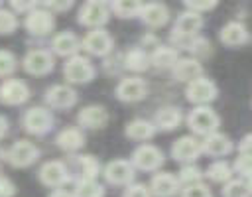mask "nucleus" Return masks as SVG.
<instances>
[{
	"mask_svg": "<svg viewBox=\"0 0 252 197\" xmlns=\"http://www.w3.org/2000/svg\"><path fill=\"white\" fill-rule=\"evenodd\" d=\"M55 142H57V146H59L61 150H65V152H77L79 148H83L85 136H83V132H81L79 128H65V130H61V132L57 134Z\"/></svg>",
	"mask_w": 252,
	"mask_h": 197,
	"instance_id": "obj_27",
	"label": "nucleus"
},
{
	"mask_svg": "<svg viewBox=\"0 0 252 197\" xmlns=\"http://www.w3.org/2000/svg\"><path fill=\"white\" fill-rule=\"evenodd\" d=\"M203 28V16L197 14V12H191V10H185L177 16L175 24H173V30H171V39L175 43H183L187 45V41L191 37H195V33Z\"/></svg>",
	"mask_w": 252,
	"mask_h": 197,
	"instance_id": "obj_1",
	"label": "nucleus"
},
{
	"mask_svg": "<svg viewBox=\"0 0 252 197\" xmlns=\"http://www.w3.org/2000/svg\"><path fill=\"white\" fill-rule=\"evenodd\" d=\"M201 179H203L201 169H199L197 165H191V164H189V165H183V167H181L179 177H177V183L183 185V187H187V185L201 183Z\"/></svg>",
	"mask_w": 252,
	"mask_h": 197,
	"instance_id": "obj_35",
	"label": "nucleus"
},
{
	"mask_svg": "<svg viewBox=\"0 0 252 197\" xmlns=\"http://www.w3.org/2000/svg\"><path fill=\"white\" fill-rule=\"evenodd\" d=\"M114 93L124 102H136V100H142L146 97L148 87H146V83L140 77H126V79L118 81Z\"/></svg>",
	"mask_w": 252,
	"mask_h": 197,
	"instance_id": "obj_12",
	"label": "nucleus"
},
{
	"mask_svg": "<svg viewBox=\"0 0 252 197\" xmlns=\"http://www.w3.org/2000/svg\"><path fill=\"white\" fill-rule=\"evenodd\" d=\"M232 167H230V164L228 162H224V160H217V162H213L209 167H207V171H205V175L211 179V181H215V183H226V181H230L232 179Z\"/></svg>",
	"mask_w": 252,
	"mask_h": 197,
	"instance_id": "obj_30",
	"label": "nucleus"
},
{
	"mask_svg": "<svg viewBox=\"0 0 252 197\" xmlns=\"http://www.w3.org/2000/svg\"><path fill=\"white\" fill-rule=\"evenodd\" d=\"M8 132V120L4 116H0V138H4Z\"/></svg>",
	"mask_w": 252,
	"mask_h": 197,
	"instance_id": "obj_47",
	"label": "nucleus"
},
{
	"mask_svg": "<svg viewBox=\"0 0 252 197\" xmlns=\"http://www.w3.org/2000/svg\"><path fill=\"white\" fill-rule=\"evenodd\" d=\"M43 6H45V10H47L49 14H53V12H63V10H69V8L73 6V2H71V0H69V2H45Z\"/></svg>",
	"mask_w": 252,
	"mask_h": 197,
	"instance_id": "obj_44",
	"label": "nucleus"
},
{
	"mask_svg": "<svg viewBox=\"0 0 252 197\" xmlns=\"http://www.w3.org/2000/svg\"><path fill=\"white\" fill-rule=\"evenodd\" d=\"M67 177H69V173H67V167H65L63 162L51 160V162H45L39 167V179L47 187H59L67 181Z\"/></svg>",
	"mask_w": 252,
	"mask_h": 197,
	"instance_id": "obj_17",
	"label": "nucleus"
},
{
	"mask_svg": "<svg viewBox=\"0 0 252 197\" xmlns=\"http://www.w3.org/2000/svg\"><path fill=\"white\" fill-rule=\"evenodd\" d=\"M77 122L83 126V128H104L106 122H108V112L104 106L100 104H89V106H83L77 114Z\"/></svg>",
	"mask_w": 252,
	"mask_h": 197,
	"instance_id": "obj_15",
	"label": "nucleus"
},
{
	"mask_svg": "<svg viewBox=\"0 0 252 197\" xmlns=\"http://www.w3.org/2000/svg\"><path fill=\"white\" fill-rule=\"evenodd\" d=\"M122 197H152V193H150L148 185H144V183H132V185H128L124 189V195Z\"/></svg>",
	"mask_w": 252,
	"mask_h": 197,
	"instance_id": "obj_41",
	"label": "nucleus"
},
{
	"mask_svg": "<svg viewBox=\"0 0 252 197\" xmlns=\"http://www.w3.org/2000/svg\"><path fill=\"white\" fill-rule=\"evenodd\" d=\"M108 10L114 12L118 18H134V16H140L142 4L136 0H114L108 4Z\"/></svg>",
	"mask_w": 252,
	"mask_h": 197,
	"instance_id": "obj_31",
	"label": "nucleus"
},
{
	"mask_svg": "<svg viewBox=\"0 0 252 197\" xmlns=\"http://www.w3.org/2000/svg\"><path fill=\"white\" fill-rule=\"evenodd\" d=\"M140 18L146 26L150 28H159L167 22L169 18V10L165 4H159V2H150V4H142V10H140Z\"/></svg>",
	"mask_w": 252,
	"mask_h": 197,
	"instance_id": "obj_22",
	"label": "nucleus"
},
{
	"mask_svg": "<svg viewBox=\"0 0 252 197\" xmlns=\"http://www.w3.org/2000/svg\"><path fill=\"white\" fill-rule=\"evenodd\" d=\"M112 45H114L112 37H110L108 32L102 30V28H98V30H91V32L81 39V47H85L89 53L98 55V57L110 53V51H112Z\"/></svg>",
	"mask_w": 252,
	"mask_h": 197,
	"instance_id": "obj_9",
	"label": "nucleus"
},
{
	"mask_svg": "<svg viewBox=\"0 0 252 197\" xmlns=\"http://www.w3.org/2000/svg\"><path fill=\"white\" fill-rule=\"evenodd\" d=\"M26 30L33 35H45L53 30V14L43 8H33L26 16Z\"/></svg>",
	"mask_w": 252,
	"mask_h": 197,
	"instance_id": "obj_14",
	"label": "nucleus"
},
{
	"mask_svg": "<svg viewBox=\"0 0 252 197\" xmlns=\"http://www.w3.org/2000/svg\"><path fill=\"white\" fill-rule=\"evenodd\" d=\"M73 164L81 169V179H94L98 173V162L93 156H73Z\"/></svg>",
	"mask_w": 252,
	"mask_h": 197,
	"instance_id": "obj_33",
	"label": "nucleus"
},
{
	"mask_svg": "<svg viewBox=\"0 0 252 197\" xmlns=\"http://www.w3.org/2000/svg\"><path fill=\"white\" fill-rule=\"evenodd\" d=\"M63 75L69 83H75V85H85L89 83L93 77H94V67L93 63L83 57V55H73L65 61L63 65Z\"/></svg>",
	"mask_w": 252,
	"mask_h": 197,
	"instance_id": "obj_3",
	"label": "nucleus"
},
{
	"mask_svg": "<svg viewBox=\"0 0 252 197\" xmlns=\"http://www.w3.org/2000/svg\"><path fill=\"white\" fill-rule=\"evenodd\" d=\"M18 67V61L14 57V53H10L8 49H0V77L14 73Z\"/></svg>",
	"mask_w": 252,
	"mask_h": 197,
	"instance_id": "obj_38",
	"label": "nucleus"
},
{
	"mask_svg": "<svg viewBox=\"0 0 252 197\" xmlns=\"http://www.w3.org/2000/svg\"><path fill=\"white\" fill-rule=\"evenodd\" d=\"M30 98V89L24 81L20 79H6L0 85V102L14 106V104H22Z\"/></svg>",
	"mask_w": 252,
	"mask_h": 197,
	"instance_id": "obj_10",
	"label": "nucleus"
},
{
	"mask_svg": "<svg viewBox=\"0 0 252 197\" xmlns=\"http://www.w3.org/2000/svg\"><path fill=\"white\" fill-rule=\"evenodd\" d=\"M37 156H39L37 146H33V144L28 142V140H18V142H14V144L8 148V152H6V160H8V164L14 165V167H28V165H32V164L37 160Z\"/></svg>",
	"mask_w": 252,
	"mask_h": 197,
	"instance_id": "obj_7",
	"label": "nucleus"
},
{
	"mask_svg": "<svg viewBox=\"0 0 252 197\" xmlns=\"http://www.w3.org/2000/svg\"><path fill=\"white\" fill-rule=\"evenodd\" d=\"M0 156H2V152H0Z\"/></svg>",
	"mask_w": 252,
	"mask_h": 197,
	"instance_id": "obj_49",
	"label": "nucleus"
},
{
	"mask_svg": "<svg viewBox=\"0 0 252 197\" xmlns=\"http://www.w3.org/2000/svg\"><path fill=\"white\" fill-rule=\"evenodd\" d=\"M22 124L30 134L43 136L53 128V116L43 106H32V108L26 110V114L22 118Z\"/></svg>",
	"mask_w": 252,
	"mask_h": 197,
	"instance_id": "obj_4",
	"label": "nucleus"
},
{
	"mask_svg": "<svg viewBox=\"0 0 252 197\" xmlns=\"http://www.w3.org/2000/svg\"><path fill=\"white\" fill-rule=\"evenodd\" d=\"M224 197H250V181L248 179H230L222 189Z\"/></svg>",
	"mask_w": 252,
	"mask_h": 197,
	"instance_id": "obj_34",
	"label": "nucleus"
},
{
	"mask_svg": "<svg viewBox=\"0 0 252 197\" xmlns=\"http://www.w3.org/2000/svg\"><path fill=\"white\" fill-rule=\"evenodd\" d=\"M73 197H104V189L96 179H79Z\"/></svg>",
	"mask_w": 252,
	"mask_h": 197,
	"instance_id": "obj_32",
	"label": "nucleus"
},
{
	"mask_svg": "<svg viewBox=\"0 0 252 197\" xmlns=\"http://www.w3.org/2000/svg\"><path fill=\"white\" fill-rule=\"evenodd\" d=\"M45 100L53 108H71L77 102V93L69 85H53L45 93Z\"/></svg>",
	"mask_w": 252,
	"mask_h": 197,
	"instance_id": "obj_19",
	"label": "nucleus"
},
{
	"mask_svg": "<svg viewBox=\"0 0 252 197\" xmlns=\"http://www.w3.org/2000/svg\"><path fill=\"white\" fill-rule=\"evenodd\" d=\"M187 124L195 134L209 136V134L217 132V128H219V114L207 104L195 106L187 116Z\"/></svg>",
	"mask_w": 252,
	"mask_h": 197,
	"instance_id": "obj_2",
	"label": "nucleus"
},
{
	"mask_svg": "<svg viewBox=\"0 0 252 197\" xmlns=\"http://www.w3.org/2000/svg\"><path fill=\"white\" fill-rule=\"evenodd\" d=\"M104 177L112 185H128L134 179V167L126 160H112L104 165Z\"/></svg>",
	"mask_w": 252,
	"mask_h": 197,
	"instance_id": "obj_13",
	"label": "nucleus"
},
{
	"mask_svg": "<svg viewBox=\"0 0 252 197\" xmlns=\"http://www.w3.org/2000/svg\"><path fill=\"white\" fill-rule=\"evenodd\" d=\"M185 97H187V100L195 102L197 106H203V104L211 102L213 98H217V85L207 77H197L191 83H187Z\"/></svg>",
	"mask_w": 252,
	"mask_h": 197,
	"instance_id": "obj_6",
	"label": "nucleus"
},
{
	"mask_svg": "<svg viewBox=\"0 0 252 197\" xmlns=\"http://www.w3.org/2000/svg\"><path fill=\"white\" fill-rule=\"evenodd\" d=\"M232 150V142L226 134H220L219 130L205 136V140L201 142V152H205L207 156H213V158H220V156H226L230 154Z\"/></svg>",
	"mask_w": 252,
	"mask_h": 197,
	"instance_id": "obj_21",
	"label": "nucleus"
},
{
	"mask_svg": "<svg viewBox=\"0 0 252 197\" xmlns=\"http://www.w3.org/2000/svg\"><path fill=\"white\" fill-rule=\"evenodd\" d=\"M183 116H181V108L177 106H163L156 112L154 116V128L156 130H163V132H169V130H175L179 124H181Z\"/></svg>",
	"mask_w": 252,
	"mask_h": 197,
	"instance_id": "obj_23",
	"label": "nucleus"
},
{
	"mask_svg": "<svg viewBox=\"0 0 252 197\" xmlns=\"http://www.w3.org/2000/svg\"><path fill=\"white\" fill-rule=\"evenodd\" d=\"M185 47L195 55L193 59H197V57H205V55L211 53V43H209V39H205V37H191V39L187 41Z\"/></svg>",
	"mask_w": 252,
	"mask_h": 197,
	"instance_id": "obj_36",
	"label": "nucleus"
},
{
	"mask_svg": "<svg viewBox=\"0 0 252 197\" xmlns=\"http://www.w3.org/2000/svg\"><path fill=\"white\" fill-rule=\"evenodd\" d=\"M177 59H179L177 49L169 47V45H156L150 55V63L158 69H171Z\"/></svg>",
	"mask_w": 252,
	"mask_h": 197,
	"instance_id": "obj_26",
	"label": "nucleus"
},
{
	"mask_svg": "<svg viewBox=\"0 0 252 197\" xmlns=\"http://www.w3.org/2000/svg\"><path fill=\"white\" fill-rule=\"evenodd\" d=\"M163 164V154L152 144H142L132 152V165L144 171H154Z\"/></svg>",
	"mask_w": 252,
	"mask_h": 197,
	"instance_id": "obj_8",
	"label": "nucleus"
},
{
	"mask_svg": "<svg viewBox=\"0 0 252 197\" xmlns=\"http://www.w3.org/2000/svg\"><path fill=\"white\" fill-rule=\"evenodd\" d=\"M14 193H16L14 183H12L8 177H2V175H0V197H12Z\"/></svg>",
	"mask_w": 252,
	"mask_h": 197,
	"instance_id": "obj_43",
	"label": "nucleus"
},
{
	"mask_svg": "<svg viewBox=\"0 0 252 197\" xmlns=\"http://www.w3.org/2000/svg\"><path fill=\"white\" fill-rule=\"evenodd\" d=\"M201 154V142L195 136H181L173 146H171V156L177 162H193Z\"/></svg>",
	"mask_w": 252,
	"mask_h": 197,
	"instance_id": "obj_16",
	"label": "nucleus"
},
{
	"mask_svg": "<svg viewBox=\"0 0 252 197\" xmlns=\"http://www.w3.org/2000/svg\"><path fill=\"white\" fill-rule=\"evenodd\" d=\"M124 134L132 140H150L154 134H156V128L150 120H144V118H134L126 124V130Z\"/></svg>",
	"mask_w": 252,
	"mask_h": 197,
	"instance_id": "obj_28",
	"label": "nucleus"
},
{
	"mask_svg": "<svg viewBox=\"0 0 252 197\" xmlns=\"http://www.w3.org/2000/svg\"><path fill=\"white\" fill-rule=\"evenodd\" d=\"M10 6H12V10H16V12H30V10L35 8L33 2H12Z\"/></svg>",
	"mask_w": 252,
	"mask_h": 197,
	"instance_id": "obj_45",
	"label": "nucleus"
},
{
	"mask_svg": "<svg viewBox=\"0 0 252 197\" xmlns=\"http://www.w3.org/2000/svg\"><path fill=\"white\" fill-rule=\"evenodd\" d=\"M81 47V39L71 32H61L51 39V49L61 57H73L77 55Z\"/></svg>",
	"mask_w": 252,
	"mask_h": 197,
	"instance_id": "obj_25",
	"label": "nucleus"
},
{
	"mask_svg": "<svg viewBox=\"0 0 252 197\" xmlns=\"http://www.w3.org/2000/svg\"><path fill=\"white\" fill-rule=\"evenodd\" d=\"M181 197H213V195H211V189L201 181V183L183 187L181 189Z\"/></svg>",
	"mask_w": 252,
	"mask_h": 197,
	"instance_id": "obj_39",
	"label": "nucleus"
},
{
	"mask_svg": "<svg viewBox=\"0 0 252 197\" xmlns=\"http://www.w3.org/2000/svg\"><path fill=\"white\" fill-rule=\"evenodd\" d=\"M173 79L181 81V83H191L197 77H203V65L199 63V59L193 57H181L175 61V65L171 67Z\"/></svg>",
	"mask_w": 252,
	"mask_h": 197,
	"instance_id": "obj_18",
	"label": "nucleus"
},
{
	"mask_svg": "<svg viewBox=\"0 0 252 197\" xmlns=\"http://www.w3.org/2000/svg\"><path fill=\"white\" fill-rule=\"evenodd\" d=\"M238 152L250 156V134H246V136L240 140V144H238Z\"/></svg>",
	"mask_w": 252,
	"mask_h": 197,
	"instance_id": "obj_46",
	"label": "nucleus"
},
{
	"mask_svg": "<svg viewBox=\"0 0 252 197\" xmlns=\"http://www.w3.org/2000/svg\"><path fill=\"white\" fill-rule=\"evenodd\" d=\"M219 37L228 47H240L242 43L248 41V30L240 22H228V24H224L220 28Z\"/></svg>",
	"mask_w": 252,
	"mask_h": 197,
	"instance_id": "obj_24",
	"label": "nucleus"
},
{
	"mask_svg": "<svg viewBox=\"0 0 252 197\" xmlns=\"http://www.w3.org/2000/svg\"><path fill=\"white\" fill-rule=\"evenodd\" d=\"M22 65L30 75H45L53 69V55L47 49H32L26 53Z\"/></svg>",
	"mask_w": 252,
	"mask_h": 197,
	"instance_id": "obj_11",
	"label": "nucleus"
},
{
	"mask_svg": "<svg viewBox=\"0 0 252 197\" xmlns=\"http://www.w3.org/2000/svg\"><path fill=\"white\" fill-rule=\"evenodd\" d=\"M18 28V18L12 10H6V8H0V33L8 35L12 33L14 30Z\"/></svg>",
	"mask_w": 252,
	"mask_h": 197,
	"instance_id": "obj_37",
	"label": "nucleus"
},
{
	"mask_svg": "<svg viewBox=\"0 0 252 197\" xmlns=\"http://www.w3.org/2000/svg\"><path fill=\"white\" fill-rule=\"evenodd\" d=\"M215 6H217V2H215V0H209V2L187 0V2H185V8H187V10H191V12H197V14H201V12H205V10H213Z\"/></svg>",
	"mask_w": 252,
	"mask_h": 197,
	"instance_id": "obj_42",
	"label": "nucleus"
},
{
	"mask_svg": "<svg viewBox=\"0 0 252 197\" xmlns=\"http://www.w3.org/2000/svg\"><path fill=\"white\" fill-rule=\"evenodd\" d=\"M124 67L130 71H146L150 67V55L144 47H132L126 55H124Z\"/></svg>",
	"mask_w": 252,
	"mask_h": 197,
	"instance_id": "obj_29",
	"label": "nucleus"
},
{
	"mask_svg": "<svg viewBox=\"0 0 252 197\" xmlns=\"http://www.w3.org/2000/svg\"><path fill=\"white\" fill-rule=\"evenodd\" d=\"M49 197H73V193H67V191H61V189H55Z\"/></svg>",
	"mask_w": 252,
	"mask_h": 197,
	"instance_id": "obj_48",
	"label": "nucleus"
},
{
	"mask_svg": "<svg viewBox=\"0 0 252 197\" xmlns=\"http://www.w3.org/2000/svg\"><path fill=\"white\" fill-rule=\"evenodd\" d=\"M234 171L240 175V179H248V175H250V156L240 154L234 162Z\"/></svg>",
	"mask_w": 252,
	"mask_h": 197,
	"instance_id": "obj_40",
	"label": "nucleus"
},
{
	"mask_svg": "<svg viewBox=\"0 0 252 197\" xmlns=\"http://www.w3.org/2000/svg\"><path fill=\"white\" fill-rule=\"evenodd\" d=\"M148 189L156 197H173L179 191V183H177V177L171 175L169 171H159L152 177Z\"/></svg>",
	"mask_w": 252,
	"mask_h": 197,
	"instance_id": "obj_20",
	"label": "nucleus"
},
{
	"mask_svg": "<svg viewBox=\"0 0 252 197\" xmlns=\"http://www.w3.org/2000/svg\"><path fill=\"white\" fill-rule=\"evenodd\" d=\"M108 16H110V10H108V4L106 2H100V0H89L81 6L79 10V24L83 26H89V28H94L98 30L100 26H104L108 22Z\"/></svg>",
	"mask_w": 252,
	"mask_h": 197,
	"instance_id": "obj_5",
	"label": "nucleus"
}]
</instances>
